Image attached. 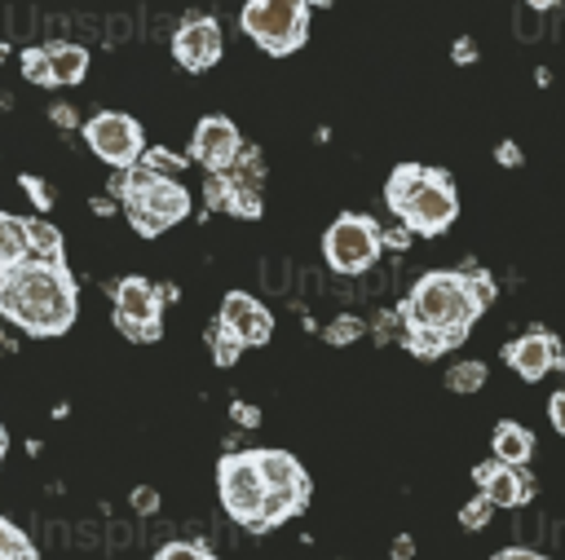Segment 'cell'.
Here are the masks:
<instances>
[{
  "label": "cell",
  "mask_w": 565,
  "mask_h": 560,
  "mask_svg": "<svg viewBox=\"0 0 565 560\" xmlns=\"http://www.w3.org/2000/svg\"><path fill=\"white\" fill-rule=\"evenodd\" d=\"M0 317L22 326L26 335H62L75 322V282L66 265H44V260L13 265L0 295Z\"/></svg>",
  "instance_id": "6da1fadb"
},
{
  "label": "cell",
  "mask_w": 565,
  "mask_h": 560,
  "mask_svg": "<svg viewBox=\"0 0 565 560\" xmlns=\"http://www.w3.org/2000/svg\"><path fill=\"white\" fill-rule=\"evenodd\" d=\"M397 313H402L406 331H433L450 348H459L468 326L481 317V304H477V295L468 287V273L433 269L411 287V295H406V304Z\"/></svg>",
  "instance_id": "7a4b0ae2"
},
{
  "label": "cell",
  "mask_w": 565,
  "mask_h": 560,
  "mask_svg": "<svg viewBox=\"0 0 565 560\" xmlns=\"http://www.w3.org/2000/svg\"><path fill=\"white\" fill-rule=\"evenodd\" d=\"M384 198L393 207V216L411 229V234H441L455 225L459 216V198L455 185L441 168H419V163H402L388 172Z\"/></svg>",
  "instance_id": "3957f363"
},
{
  "label": "cell",
  "mask_w": 565,
  "mask_h": 560,
  "mask_svg": "<svg viewBox=\"0 0 565 560\" xmlns=\"http://www.w3.org/2000/svg\"><path fill=\"white\" fill-rule=\"evenodd\" d=\"M128 220L137 234H163L168 225H177L185 212H190V194L181 181H168V176H154L146 172L141 163L128 168Z\"/></svg>",
  "instance_id": "277c9868"
},
{
  "label": "cell",
  "mask_w": 565,
  "mask_h": 560,
  "mask_svg": "<svg viewBox=\"0 0 565 560\" xmlns=\"http://www.w3.org/2000/svg\"><path fill=\"white\" fill-rule=\"evenodd\" d=\"M243 31L274 57H287L309 35V4L305 0H243L238 13Z\"/></svg>",
  "instance_id": "5b68a950"
},
{
  "label": "cell",
  "mask_w": 565,
  "mask_h": 560,
  "mask_svg": "<svg viewBox=\"0 0 565 560\" xmlns=\"http://www.w3.org/2000/svg\"><path fill=\"white\" fill-rule=\"evenodd\" d=\"M380 247H384V229L358 212L335 216L322 234V256L335 273H366L380 260Z\"/></svg>",
  "instance_id": "8992f818"
},
{
  "label": "cell",
  "mask_w": 565,
  "mask_h": 560,
  "mask_svg": "<svg viewBox=\"0 0 565 560\" xmlns=\"http://www.w3.org/2000/svg\"><path fill=\"white\" fill-rule=\"evenodd\" d=\"M216 489H221V507L238 520V525H256L260 507H265V476L256 467V454L243 450V454H225L216 463Z\"/></svg>",
  "instance_id": "52a82bcc"
},
{
  "label": "cell",
  "mask_w": 565,
  "mask_h": 560,
  "mask_svg": "<svg viewBox=\"0 0 565 560\" xmlns=\"http://www.w3.org/2000/svg\"><path fill=\"white\" fill-rule=\"evenodd\" d=\"M84 137H88V150L110 163V168H137L141 154H146V141H141V128L132 115H119V110H102L84 123Z\"/></svg>",
  "instance_id": "ba28073f"
},
{
  "label": "cell",
  "mask_w": 565,
  "mask_h": 560,
  "mask_svg": "<svg viewBox=\"0 0 565 560\" xmlns=\"http://www.w3.org/2000/svg\"><path fill=\"white\" fill-rule=\"evenodd\" d=\"M115 326L137 344L159 340V331H163V291H154L146 278H124L115 287Z\"/></svg>",
  "instance_id": "9c48e42d"
},
{
  "label": "cell",
  "mask_w": 565,
  "mask_h": 560,
  "mask_svg": "<svg viewBox=\"0 0 565 560\" xmlns=\"http://www.w3.org/2000/svg\"><path fill=\"white\" fill-rule=\"evenodd\" d=\"M472 485L477 494H486L494 507H525L534 498V476L525 467H512V463H499V459H486L472 467Z\"/></svg>",
  "instance_id": "30bf717a"
},
{
  "label": "cell",
  "mask_w": 565,
  "mask_h": 560,
  "mask_svg": "<svg viewBox=\"0 0 565 560\" xmlns=\"http://www.w3.org/2000/svg\"><path fill=\"white\" fill-rule=\"evenodd\" d=\"M190 150L207 172H230L243 154V141H238V128L225 115H207V119H199Z\"/></svg>",
  "instance_id": "8fae6325"
},
{
  "label": "cell",
  "mask_w": 565,
  "mask_h": 560,
  "mask_svg": "<svg viewBox=\"0 0 565 560\" xmlns=\"http://www.w3.org/2000/svg\"><path fill=\"white\" fill-rule=\"evenodd\" d=\"M216 322H221L243 348H247V344H265V340L274 335V313H269L256 295H247V291H230V295L221 300Z\"/></svg>",
  "instance_id": "7c38bea8"
},
{
  "label": "cell",
  "mask_w": 565,
  "mask_h": 560,
  "mask_svg": "<svg viewBox=\"0 0 565 560\" xmlns=\"http://www.w3.org/2000/svg\"><path fill=\"white\" fill-rule=\"evenodd\" d=\"M503 362H508L521 379H543V375H547V370H556L565 357H561L556 335H552V331H543V326H534V331L516 335V340L503 348Z\"/></svg>",
  "instance_id": "4fadbf2b"
},
{
  "label": "cell",
  "mask_w": 565,
  "mask_h": 560,
  "mask_svg": "<svg viewBox=\"0 0 565 560\" xmlns=\"http://www.w3.org/2000/svg\"><path fill=\"white\" fill-rule=\"evenodd\" d=\"M172 53L185 71H207L221 57V22L216 18H185L172 35Z\"/></svg>",
  "instance_id": "5bb4252c"
},
{
  "label": "cell",
  "mask_w": 565,
  "mask_h": 560,
  "mask_svg": "<svg viewBox=\"0 0 565 560\" xmlns=\"http://www.w3.org/2000/svg\"><path fill=\"white\" fill-rule=\"evenodd\" d=\"M252 454H256V467L265 476V489H287V494L309 498V472L287 450H252Z\"/></svg>",
  "instance_id": "9a60e30c"
},
{
  "label": "cell",
  "mask_w": 565,
  "mask_h": 560,
  "mask_svg": "<svg viewBox=\"0 0 565 560\" xmlns=\"http://www.w3.org/2000/svg\"><path fill=\"white\" fill-rule=\"evenodd\" d=\"M530 454H534V432H530V428H521V423L503 419V423L490 432V459L512 463V467H525V463H530Z\"/></svg>",
  "instance_id": "2e32d148"
},
{
  "label": "cell",
  "mask_w": 565,
  "mask_h": 560,
  "mask_svg": "<svg viewBox=\"0 0 565 560\" xmlns=\"http://www.w3.org/2000/svg\"><path fill=\"white\" fill-rule=\"evenodd\" d=\"M26 260H44V265H62V234L44 220V216H26Z\"/></svg>",
  "instance_id": "e0dca14e"
},
{
  "label": "cell",
  "mask_w": 565,
  "mask_h": 560,
  "mask_svg": "<svg viewBox=\"0 0 565 560\" xmlns=\"http://www.w3.org/2000/svg\"><path fill=\"white\" fill-rule=\"evenodd\" d=\"M49 71H53V84H79L84 71H88V49L79 44H49Z\"/></svg>",
  "instance_id": "ac0fdd59"
},
{
  "label": "cell",
  "mask_w": 565,
  "mask_h": 560,
  "mask_svg": "<svg viewBox=\"0 0 565 560\" xmlns=\"http://www.w3.org/2000/svg\"><path fill=\"white\" fill-rule=\"evenodd\" d=\"M22 260H26V225L0 212V269H13Z\"/></svg>",
  "instance_id": "d6986e66"
},
{
  "label": "cell",
  "mask_w": 565,
  "mask_h": 560,
  "mask_svg": "<svg viewBox=\"0 0 565 560\" xmlns=\"http://www.w3.org/2000/svg\"><path fill=\"white\" fill-rule=\"evenodd\" d=\"M0 560H35V542L4 516H0Z\"/></svg>",
  "instance_id": "ffe728a7"
},
{
  "label": "cell",
  "mask_w": 565,
  "mask_h": 560,
  "mask_svg": "<svg viewBox=\"0 0 565 560\" xmlns=\"http://www.w3.org/2000/svg\"><path fill=\"white\" fill-rule=\"evenodd\" d=\"M141 168H146V172H154V176L177 181V172H185V159H181V154H172V150H163V146H146Z\"/></svg>",
  "instance_id": "44dd1931"
},
{
  "label": "cell",
  "mask_w": 565,
  "mask_h": 560,
  "mask_svg": "<svg viewBox=\"0 0 565 560\" xmlns=\"http://www.w3.org/2000/svg\"><path fill=\"white\" fill-rule=\"evenodd\" d=\"M207 348H212V362H216V366H234V362H238V353H243V344H238L221 322H212V326H207Z\"/></svg>",
  "instance_id": "7402d4cb"
},
{
  "label": "cell",
  "mask_w": 565,
  "mask_h": 560,
  "mask_svg": "<svg viewBox=\"0 0 565 560\" xmlns=\"http://www.w3.org/2000/svg\"><path fill=\"white\" fill-rule=\"evenodd\" d=\"M150 560H216V556H212V547H203V542H194V538H172V542H163Z\"/></svg>",
  "instance_id": "603a6c76"
},
{
  "label": "cell",
  "mask_w": 565,
  "mask_h": 560,
  "mask_svg": "<svg viewBox=\"0 0 565 560\" xmlns=\"http://www.w3.org/2000/svg\"><path fill=\"white\" fill-rule=\"evenodd\" d=\"M446 384H450L455 392H477V388L486 384V366H481V362H455V366L446 370Z\"/></svg>",
  "instance_id": "cb8c5ba5"
},
{
  "label": "cell",
  "mask_w": 565,
  "mask_h": 560,
  "mask_svg": "<svg viewBox=\"0 0 565 560\" xmlns=\"http://www.w3.org/2000/svg\"><path fill=\"white\" fill-rule=\"evenodd\" d=\"M322 335H327V340L340 348V344L362 340V335H366V322H362V317H353V313H340L335 322H327V326H322Z\"/></svg>",
  "instance_id": "d4e9b609"
},
{
  "label": "cell",
  "mask_w": 565,
  "mask_h": 560,
  "mask_svg": "<svg viewBox=\"0 0 565 560\" xmlns=\"http://www.w3.org/2000/svg\"><path fill=\"white\" fill-rule=\"evenodd\" d=\"M22 75H26L31 84H53V71H49V44L22 53Z\"/></svg>",
  "instance_id": "484cf974"
},
{
  "label": "cell",
  "mask_w": 565,
  "mask_h": 560,
  "mask_svg": "<svg viewBox=\"0 0 565 560\" xmlns=\"http://www.w3.org/2000/svg\"><path fill=\"white\" fill-rule=\"evenodd\" d=\"M490 516H494V503H490L486 494H477V498H468V503L459 507V525H463V529H486Z\"/></svg>",
  "instance_id": "4316f807"
},
{
  "label": "cell",
  "mask_w": 565,
  "mask_h": 560,
  "mask_svg": "<svg viewBox=\"0 0 565 560\" xmlns=\"http://www.w3.org/2000/svg\"><path fill=\"white\" fill-rule=\"evenodd\" d=\"M468 287H472V295H477V304H481V313L494 304V282H490V273L486 269H468Z\"/></svg>",
  "instance_id": "83f0119b"
},
{
  "label": "cell",
  "mask_w": 565,
  "mask_h": 560,
  "mask_svg": "<svg viewBox=\"0 0 565 560\" xmlns=\"http://www.w3.org/2000/svg\"><path fill=\"white\" fill-rule=\"evenodd\" d=\"M132 507H137L141 516L159 511V489H150V485H137V489H132Z\"/></svg>",
  "instance_id": "f1b7e54d"
},
{
  "label": "cell",
  "mask_w": 565,
  "mask_h": 560,
  "mask_svg": "<svg viewBox=\"0 0 565 560\" xmlns=\"http://www.w3.org/2000/svg\"><path fill=\"white\" fill-rule=\"evenodd\" d=\"M547 419H552V428L565 437V388L552 392V401H547Z\"/></svg>",
  "instance_id": "f546056e"
},
{
  "label": "cell",
  "mask_w": 565,
  "mask_h": 560,
  "mask_svg": "<svg viewBox=\"0 0 565 560\" xmlns=\"http://www.w3.org/2000/svg\"><path fill=\"white\" fill-rule=\"evenodd\" d=\"M230 414L238 419V428H256V423H260V410L247 406V401H230Z\"/></svg>",
  "instance_id": "4dcf8cb0"
},
{
  "label": "cell",
  "mask_w": 565,
  "mask_h": 560,
  "mask_svg": "<svg viewBox=\"0 0 565 560\" xmlns=\"http://www.w3.org/2000/svg\"><path fill=\"white\" fill-rule=\"evenodd\" d=\"M490 560H547V556L534 551V547H503V551H494Z\"/></svg>",
  "instance_id": "1f68e13d"
},
{
  "label": "cell",
  "mask_w": 565,
  "mask_h": 560,
  "mask_svg": "<svg viewBox=\"0 0 565 560\" xmlns=\"http://www.w3.org/2000/svg\"><path fill=\"white\" fill-rule=\"evenodd\" d=\"M49 115H53V123H57V128H75V123H79V115H75V106H71V101H57Z\"/></svg>",
  "instance_id": "d6a6232c"
},
{
  "label": "cell",
  "mask_w": 565,
  "mask_h": 560,
  "mask_svg": "<svg viewBox=\"0 0 565 560\" xmlns=\"http://www.w3.org/2000/svg\"><path fill=\"white\" fill-rule=\"evenodd\" d=\"M384 247H393V251H406V247H411V229H406V225H397V229H384Z\"/></svg>",
  "instance_id": "836d02e7"
},
{
  "label": "cell",
  "mask_w": 565,
  "mask_h": 560,
  "mask_svg": "<svg viewBox=\"0 0 565 560\" xmlns=\"http://www.w3.org/2000/svg\"><path fill=\"white\" fill-rule=\"evenodd\" d=\"M494 159H499L503 168H516V163H521V146H512V141H499V150H494Z\"/></svg>",
  "instance_id": "e575fe53"
},
{
  "label": "cell",
  "mask_w": 565,
  "mask_h": 560,
  "mask_svg": "<svg viewBox=\"0 0 565 560\" xmlns=\"http://www.w3.org/2000/svg\"><path fill=\"white\" fill-rule=\"evenodd\" d=\"M22 190H26V194H31V198H35V207H49V190H44V185H40V181H35V176H31V172H26V176H22Z\"/></svg>",
  "instance_id": "d590c367"
},
{
  "label": "cell",
  "mask_w": 565,
  "mask_h": 560,
  "mask_svg": "<svg viewBox=\"0 0 565 560\" xmlns=\"http://www.w3.org/2000/svg\"><path fill=\"white\" fill-rule=\"evenodd\" d=\"M110 198H128V168H115V176H110Z\"/></svg>",
  "instance_id": "8d00e7d4"
},
{
  "label": "cell",
  "mask_w": 565,
  "mask_h": 560,
  "mask_svg": "<svg viewBox=\"0 0 565 560\" xmlns=\"http://www.w3.org/2000/svg\"><path fill=\"white\" fill-rule=\"evenodd\" d=\"M415 556V542L402 534V538H393V560H411Z\"/></svg>",
  "instance_id": "74e56055"
},
{
  "label": "cell",
  "mask_w": 565,
  "mask_h": 560,
  "mask_svg": "<svg viewBox=\"0 0 565 560\" xmlns=\"http://www.w3.org/2000/svg\"><path fill=\"white\" fill-rule=\"evenodd\" d=\"M115 207H119V203H115L110 194H102V198H93V212H97V216H110Z\"/></svg>",
  "instance_id": "f35d334b"
},
{
  "label": "cell",
  "mask_w": 565,
  "mask_h": 560,
  "mask_svg": "<svg viewBox=\"0 0 565 560\" xmlns=\"http://www.w3.org/2000/svg\"><path fill=\"white\" fill-rule=\"evenodd\" d=\"M472 53H477L472 40H459V44H455V57H459V62H472Z\"/></svg>",
  "instance_id": "ab89813d"
},
{
  "label": "cell",
  "mask_w": 565,
  "mask_h": 560,
  "mask_svg": "<svg viewBox=\"0 0 565 560\" xmlns=\"http://www.w3.org/2000/svg\"><path fill=\"white\" fill-rule=\"evenodd\" d=\"M525 4H530V9H539V13H543V9H556V0H525Z\"/></svg>",
  "instance_id": "60d3db41"
},
{
  "label": "cell",
  "mask_w": 565,
  "mask_h": 560,
  "mask_svg": "<svg viewBox=\"0 0 565 560\" xmlns=\"http://www.w3.org/2000/svg\"><path fill=\"white\" fill-rule=\"evenodd\" d=\"M305 4H309V9H327L331 0H305Z\"/></svg>",
  "instance_id": "b9f144b4"
},
{
  "label": "cell",
  "mask_w": 565,
  "mask_h": 560,
  "mask_svg": "<svg viewBox=\"0 0 565 560\" xmlns=\"http://www.w3.org/2000/svg\"><path fill=\"white\" fill-rule=\"evenodd\" d=\"M4 282H9V269H0V295H4Z\"/></svg>",
  "instance_id": "7bdbcfd3"
},
{
  "label": "cell",
  "mask_w": 565,
  "mask_h": 560,
  "mask_svg": "<svg viewBox=\"0 0 565 560\" xmlns=\"http://www.w3.org/2000/svg\"><path fill=\"white\" fill-rule=\"evenodd\" d=\"M4 445H9V437H4V428H0V459H4Z\"/></svg>",
  "instance_id": "ee69618b"
},
{
  "label": "cell",
  "mask_w": 565,
  "mask_h": 560,
  "mask_svg": "<svg viewBox=\"0 0 565 560\" xmlns=\"http://www.w3.org/2000/svg\"><path fill=\"white\" fill-rule=\"evenodd\" d=\"M4 57H9V44H0V62H4Z\"/></svg>",
  "instance_id": "f6af8a7d"
},
{
  "label": "cell",
  "mask_w": 565,
  "mask_h": 560,
  "mask_svg": "<svg viewBox=\"0 0 565 560\" xmlns=\"http://www.w3.org/2000/svg\"><path fill=\"white\" fill-rule=\"evenodd\" d=\"M561 370H565V362H561Z\"/></svg>",
  "instance_id": "bcb514c9"
}]
</instances>
